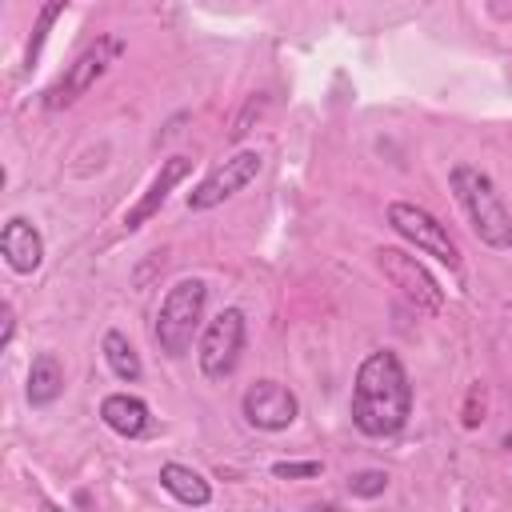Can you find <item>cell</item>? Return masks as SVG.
Returning <instances> with one entry per match:
<instances>
[{"mask_svg":"<svg viewBox=\"0 0 512 512\" xmlns=\"http://www.w3.org/2000/svg\"><path fill=\"white\" fill-rule=\"evenodd\" d=\"M160 484H164L180 504H192V508H200V504L212 500L208 480H204L200 472L184 468V464H164V468H160Z\"/></svg>","mask_w":512,"mask_h":512,"instance_id":"obj_14","label":"cell"},{"mask_svg":"<svg viewBox=\"0 0 512 512\" xmlns=\"http://www.w3.org/2000/svg\"><path fill=\"white\" fill-rule=\"evenodd\" d=\"M320 472H324L320 460H280V464H272V476H280V480H308V476H320Z\"/></svg>","mask_w":512,"mask_h":512,"instance_id":"obj_18","label":"cell"},{"mask_svg":"<svg viewBox=\"0 0 512 512\" xmlns=\"http://www.w3.org/2000/svg\"><path fill=\"white\" fill-rule=\"evenodd\" d=\"M204 300H208V288L196 276L176 280L168 288V296L160 300V312H156V328H152L164 356H184L192 348L200 320H204Z\"/></svg>","mask_w":512,"mask_h":512,"instance_id":"obj_3","label":"cell"},{"mask_svg":"<svg viewBox=\"0 0 512 512\" xmlns=\"http://www.w3.org/2000/svg\"><path fill=\"white\" fill-rule=\"evenodd\" d=\"M60 392H64V368H60V360L52 352H40L32 360V368H28V404L32 408H44Z\"/></svg>","mask_w":512,"mask_h":512,"instance_id":"obj_13","label":"cell"},{"mask_svg":"<svg viewBox=\"0 0 512 512\" xmlns=\"http://www.w3.org/2000/svg\"><path fill=\"white\" fill-rule=\"evenodd\" d=\"M412 412V384L408 372L400 364L396 352L380 348L372 352L360 372H356V388H352V424L364 436H396L408 424Z\"/></svg>","mask_w":512,"mask_h":512,"instance_id":"obj_1","label":"cell"},{"mask_svg":"<svg viewBox=\"0 0 512 512\" xmlns=\"http://www.w3.org/2000/svg\"><path fill=\"white\" fill-rule=\"evenodd\" d=\"M100 416H104V424L112 428V432H120V436H144L148 432V404L140 400V396H128V392H112V396H104V404H100Z\"/></svg>","mask_w":512,"mask_h":512,"instance_id":"obj_12","label":"cell"},{"mask_svg":"<svg viewBox=\"0 0 512 512\" xmlns=\"http://www.w3.org/2000/svg\"><path fill=\"white\" fill-rule=\"evenodd\" d=\"M188 172H192V160H188V156H172V160H164V164H160V172H156V180L148 184V192H144V196L124 212V228H128V232L144 228V224L164 208L168 192H172Z\"/></svg>","mask_w":512,"mask_h":512,"instance_id":"obj_10","label":"cell"},{"mask_svg":"<svg viewBox=\"0 0 512 512\" xmlns=\"http://www.w3.org/2000/svg\"><path fill=\"white\" fill-rule=\"evenodd\" d=\"M480 420H484V392H480V384H472L468 404H464V428H476Z\"/></svg>","mask_w":512,"mask_h":512,"instance_id":"obj_19","label":"cell"},{"mask_svg":"<svg viewBox=\"0 0 512 512\" xmlns=\"http://www.w3.org/2000/svg\"><path fill=\"white\" fill-rule=\"evenodd\" d=\"M384 488H388V472H380V468H364V472L348 476V492H352V496L372 500V496H380Z\"/></svg>","mask_w":512,"mask_h":512,"instance_id":"obj_17","label":"cell"},{"mask_svg":"<svg viewBox=\"0 0 512 512\" xmlns=\"http://www.w3.org/2000/svg\"><path fill=\"white\" fill-rule=\"evenodd\" d=\"M260 152L256 148H244V152H236V156H228L224 164H216L192 192H188V208L192 212H204V208H216V204H224L228 196H236L244 184H252L256 180V172H260Z\"/></svg>","mask_w":512,"mask_h":512,"instance_id":"obj_7","label":"cell"},{"mask_svg":"<svg viewBox=\"0 0 512 512\" xmlns=\"http://www.w3.org/2000/svg\"><path fill=\"white\" fill-rule=\"evenodd\" d=\"M376 264H380V272L392 280V288H400L404 300H412L420 312H440V308H444L440 284L432 280V272H428L416 256H408V252H400V248H380V252H376Z\"/></svg>","mask_w":512,"mask_h":512,"instance_id":"obj_8","label":"cell"},{"mask_svg":"<svg viewBox=\"0 0 512 512\" xmlns=\"http://www.w3.org/2000/svg\"><path fill=\"white\" fill-rule=\"evenodd\" d=\"M0 252H4L12 272H36L40 260H44V240L24 216H12L0 232Z\"/></svg>","mask_w":512,"mask_h":512,"instance_id":"obj_11","label":"cell"},{"mask_svg":"<svg viewBox=\"0 0 512 512\" xmlns=\"http://www.w3.org/2000/svg\"><path fill=\"white\" fill-rule=\"evenodd\" d=\"M0 312H4V332H0V348H8V340H12V328H16V316H12V304H4Z\"/></svg>","mask_w":512,"mask_h":512,"instance_id":"obj_20","label":"cell"},{"mask_svg":"<svg viewBox=\"0 0 512 512\" xmlns=\"http://www.w3.org/2000/svg\"><path fill=\"white\" fill-rule=\"evenodd\" d=\"M72 0H48L44 8H40V16H36V28H32V40H28V52H24V60H28V68L40 60V48H44V40H48V32H52V24H56V16L68 8Z\"/></svg>","mask_w":512,"mask_h":512,"instance_id":"obj_16","label":"cell"},{"mask_svg":"<svg viewBox=\"0 0 512 512\" xmlns=\"http://www.w3.org/2000/svg\"><path fill=\"white\" fill-rule=\"evenodd\" d=\"M388 224H392L404 240H412L420 252L436 256V260L448 264V268H460V248H456V240L448 236V228H444L428 208L408 204V200H392V204H388Z\"/></svg>","mask_w":512,"mask_h":512,"instance_id":"obj_5","label":"cell"},{"mask_svg":"<svg viewBox=\"0 0 512 512\" xmlns=\"http://www.w3.org/2000/svg\"><path fill=\"white\" fill-rule=\"evenodd\" d=\"M104 360H108V368L120 376V380H128V384H136L140 380V356H136V348L128 344V336L124 332H108L104 336Z\"/></svg>","mask_w":512,"mask_h":512,"instance_id":"obj_15","label":"cell"},{"mask_svg":"<svg viewBox=\"0 0 512 512\" xmlns=\"http://www.w3.org/2000/svg\"><path fill=\"white\" fill-rule=\"evenodd\" d=\"M240 408H244V420L252 428H264V432H280L300 416V404H296L292 388H284L280 380H256L244 392Z\"/></svg>","mask_w":512,"mask_h":512,"instance_id":"obj_9","label":"cell"},{"mask_svg":"<svg viewBox=\"0 0 512 512\" xmlns=\"http://www.w3.org/2000/svg\"><path fill=\"white\" fill-rule=\"evenodd\" d=\"M120 56H124V40H120V36H96V40L68 64V72L44 92V108L56 112V108H68L72 100H80Z\"/></svg>","mask_w":512,"mask_h":512,"instance_id":"obj_4","label":"cell"},{"mask_svg":"<svg viewBox=\"0 0 512 512\" xmlns=\"http://www.w3.org/2000/svg\"><path fill=\"white\" fill-rule=\"evenodd\" d=\"M452 192H456V200L464 204V212H468L476 236H480L488 248H512V216H508V208H504L496 184H492L480 168L456 164V168H452Z\"/></svg>","mask_w":512,"mask_h":512,"instance_id":"obj_2","label":"cell"},{"mask_svg":"<svg viewBox=\"0 0 512 512\" xmlns=\"http://www.w3.org/2000/svg\"><path fill=\"white\" fill-rule=\"evenodd\" d=\"M240 352H244V312L220 308V316L200 336V372L208 380H224L236 372Z\"/></svg>","mask_w":512,"mask_h":512,"instance_id":"obj_6","label":"cell"}]
</instances>
